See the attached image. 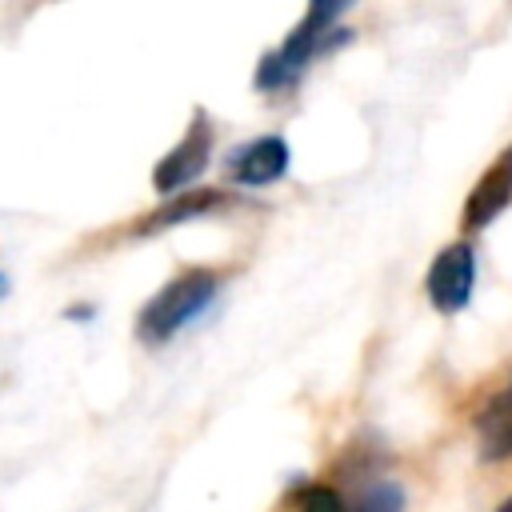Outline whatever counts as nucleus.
I'll return each mask as SVG.
<instances>
[{
  "mask_svg": "<svg viewBox=\"0 0 512 512\" xmlns=\"http://www.w3.org/2000/svg\"><path fill=\"white\" fill-rule=\"evenodd\" d=\"M344 8H348V4H336V0L312 4V8L296 20V28L280 40V48H272V52L260 56L252 84H256L260 92H284V88H292V84L304 76V68H308L320 52H332L336 44H344V40L352 36L348 28L336 24V20L344 16Z\"/></svg>",
  "mask_w": 512,
  "mask_h": 512,
  "instance_id": "f257e3e1",
  "label": "nucleus"
},
{
  "mask_svg": "<svg viewBox=\"0 0 512 512\" xmlns=\"http://www.w3.org/2000/svg\"><path fill=\"white\" fill-rule=\"evenodd\" d=\"M220 292V272L216 268H184L172 276L140 312H136V340L144 344H164L180 328H188Z\"/></svg>",
  "mask_w": 512,
  "mask_h": 512,
  "instance_id": "f03ea898",
  "label": "nucleus"
},
{
  "mask_svg": "<svg viewBox=\"0 0 512 512\" xmlns=\"http://www.w3.org/2000/svg\"><path fill=\"white\" fill-rule=\"evenodd\" d=\"M212 120H208V112L204 108H196L192 112V124H188V132H184V140L176 144V148H168L160 160H156V168H152V188L160 192V196H176V192H184L204 168H208V160H212Z\"/></svg>",
  "mask_w": 512,
  "mask_h": 512,
  "instance_id": "7ed1b4c3",
  "label": "nucleus"
},
{
  "mask_svg": "<svg viewBox=\"0 0 512 512\" xmlns=\"http://www.w3.org/2000/svg\"><path fill=\"white\" fill-rule=\"evenodd\" d=\"M472 288H476V252H472V244L468 240L444 244L436 252V260L428 264V276H424V292H428L432 308L440 316H456V312L468 308Z\"/></svg>",
  "mask_w": 512,
  "mask_h": 512,
  "instance_id": "20e7f679",
  "label": "nucleus"
},
{
  "mask_svg": "<svg viewBox=\"0 0 512 512\" xmlns=\"http://www.w3.org/2000/svg\"><path fill=\"white\" fill-rule=\"evenodd\" d=\"M288 160H292V148L284 136H256L240 148L228 152L224 160V172L232 184H244V188H264V184H276L284 172H288Z\"/></svg>",
  "mask_w": 512,
  "mask_h": 512,
  "instance_id": "39448f33",
  "label": "nucleus"
},
{
  "mask_svg": "<svg viewBox=\"0 0 512 512\" xmlns=\"http://www.w3.org/2000/svg\"><path fill=\"white\" fill-rule=\"evenodd\" d=\"M236 196L224 192V188H184L176 196H164V204H156L148 216H140L128 232L132 236H156V232H168L176 224H188L196 216H212L220 208H228Z\"/></svg>",
  "mask_w": 512,
  "mask_h": 512,
  "instance_id": "423d86ee",
  "label": "nucleus"
},
{
  "mask_svg": "<svg viewBox=\"0 0 512 512\" xmlns=\"http://www.w3.org/2000/svg\"><path fill=\"white\" fill-rule=\"evenodd\" d=\"M512 204V144L480 172V180L472 184L468 200H464V212H460V224L468 232H480L488 228L504 208Z\"/></svg>",
  "mask_w": 512,
  "mask_h": 512,
  "instance_id": "0eeeda50",
  "label": "nucleus"
},
{
  "mask_svg": "<svg viewBox=\"0 0 512 512\" xmlns=\"http://www.w3.org/2000/svg\"><path fill=\"white\" fill-rule=\"evenodd\" d=\"M476 444L480 460H512V380L476 412Z\"/></svg>",
  "mask_w": 512,
  "mask_h": 512,
  "instance_id": "6e6552de",
  "label": "nucleus"
},
{
  "mask_svg": "<svg viewBox=\"0 0 512 512\" xmlns=\"http://www.w3.org/2000/svg\"><path fill=\"white\" fill-rule=\"evenodd\" d=\"M348 512H404V488L396 480H372L356 492Z\"/></svg>",
  "mask_w": 512,
  "mask_h": 512,
  "instance_id": "1a4fd4ad",
  "label": "nucleus"
},
{
  "mask_svg": "<svg viewBox=\"0 0 512 512\" xmlns=\"http://www.w3.org/2000/svg\"><path fill=\"white\" fill-rule=\"evenodd\" d=\"M296 512H348V504H344V496L336 492V488H328V484H308L304 492H300V508Z\"/></svg>",
  "mask_w": 512,
  "mask_h": 512,
  "instance_id": "9d476101",
  "label": "nucleus"
},
{
  "mask_svg": "<svg viewBox=\"0 0 512 512\" xmlns=\"http://www.w3.org/2000/svg\"><path fill=\"white\" fill-rule=\"evenodd\" d=\"M4 296H8V276L0 272V300H4Z\"/></svg>",
  "mask_w": 512,
  "mask_h": 512,
  "instance_id": "9b49d317",
  "label": "nucleus"
},
{
  "mask_svg": "<svg viewBox=\"0 0 512 512\" xmlns=\"http://www.w3.org/2000/svg\"><path fill=\"white\" fill-rule=\"evenodd\" d=\"M496 512H512V496H508V500H500V504H496Z\"/></svg>",
  "mask_w": 512,
  "mask_h": 512,
  "instance_id": "f8f14e48",
  "label": "nucleus"
}]
</instances>
